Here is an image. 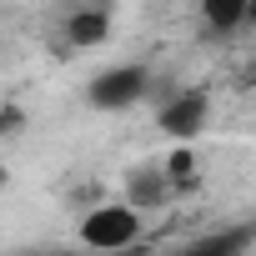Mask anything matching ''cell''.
<instances>
[{
  "instance_id": "obj_2",
  "label": "cell",
  "mask_w": 256,
  "mask_h": 256,
  "mask_svg": "<svg viewBox=\"0 0 256 256\" xmlns=\"http://www.w3.org/2000/svg\"><path fill=\"white\" fill-rule=\"evenodd\" d=\"M151 90V66H110L90 80V106L96 110H131Z\"/></svg>"
},
{
  "instance_id": "obj_9",
  "label": "cell",
  "mask_w": 256,
  "mask_h": 256,
  "mask_svg": "<svg viewBox=\"0 0 256 256\" xmlns=\"http://www.w3.org/2000/svg\"><path fill=\"white\" fill-rule=\"evenodd\" d=\"M40 256H80V251H40ZM90 256V251H86Z\"/></svg>"
},
{
  "instance_id": "obj_3",
  "label": "cell",
  "mask_w": 256,
  "mask_h": 256,
  "mask_svg": "<svg viewBox=\"0 0 256 256\" xmlns=\"http://www.w3.org/2000/svg\"><path fill=\"white\" fill-rule=\"evenodd\" d=\"M206 120H211V96L206 90H176L161 110H156V126L171 136V141H196L206 131Z\"/></svg>"
},
{
  "instance_id": "obj_7",
  "label": "cell",
  "mask_w": 256,
  "mask_h": 256,
  "mask_svg": "<svg viewBox=\"0 0 256 256\" xmlns=\"http://www.w3.org/2000/svg\"><path fill=\"white\" fill-rule=\"evenodd\" d=\"M246 16H251V0H201V20H206L216 36L241 30V26H246Z\"/></svg>"
},
{
  "instance_id": "obj_6",
  "label": "cell",
  "mask_w": 256,
  "mask_h": 256,
  "mask_svg": "<svg viewBox=\"0 0 256 256\" xmlns=\"http://www.w3.org/2000/svg\"><path fill=\"white\" fill-rule=\"evenodd\" d=\"M246 246H251V231L246 226H226V231H211V236L186 241L176 256H246Z\"/></svg>"
},
{
  "instance_id": "obj_5",
  "label": "cell",
  "mask_w": 256,
  "mask_h": 256,
  "mask_svg": "<svg viewBox=\"0 0 256 256\" xmlns=\"http://www.w3.org/2000/svg\"><path fill=\"white\" fill-rule=\"evenodd\" d=\"M60 36H66V46L90 50V46H100V40L110 36V10H106V6H80V10H70V16H66Z\"/></svg>"
},
{
  "instance_id": "obj_4",
  "label": "cell",
  "mask_w": 256,
  "mask_h": 256,
  "mask_svg": "<svg viewBox=\"0 0 256 256\" xmlns=\"http://www.w3.org/2000/svg\"><path fill=\"white\" fill-rule=\"evenodd\" d=\"M120 191H126L120 201L131 206V211H141V216H146V211H161V206H166V201L176 196V186L166 181V171H161L156 161H146V166H136L131 176H126V186H120Z\"/></svg>"
},
{
  "instance_id": "obj_1",
  "label": "cell",
  "mask_w": 256,
  "mask_h": 256,
  "mask_svg": "<svg viewBox=\"0 0 256 256\" xmlns=\"http://www.w3.org/2000/svg\"><path fill=\"white\" fill-rule=\"evenodd\" d=\"M76 231H80V246H86L90 256H120V251H131V246L141 241L146 216L131 211L126 201H106V206H90Z\"/></svg>"
},
{
  "instance_id": "obj_8",
  "label": "cell",
  "mask_w": 256,
  "mask_h": 256,
  "mask_svg": "<svg viewBox=\"0 0 256 256\" xmlns=\"http://www.w3.org/2000/svg\"><path fill=\"white\" fill-rule=\"evenodd\" d=\"M10 186V171H6V161H0V191H6Z\"/></svg>"
}]
</instances>
